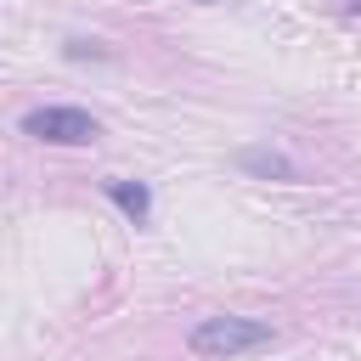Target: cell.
<instances>
[{
    "label": "cell",
    "mask_w": 361,
    "mask_h": 361,
    "mask_svg": "<svg viewBox=\"0 0 361 361\" xmlns=\"http://www.w3.org/2000/svg\"><path fill=\"white\" fill-rule=\"evenodd\" d=\"M271 338H276V333H271V322H259V316H203V322L192 327L186 350H192L197 361H231V355L265 350Z\"/></svg>",
    "instance_id": "6da1fadb"
},
{
    "label": "cell",
    "mask_w": 361,
    "mask_h": 361,
    "mask_svg": "<svg viewBox=\"0 0 361 361\" xmlns=\"http://www.w3.org/2000/svg\"><path fill=\"white\" fill-rule=\"evenodd\" d=\"M23 135L51 141V147H90V141L102 135V124H96V113H85V107L51 102V107H28V113H23Z\"/></svg>",
    "instance_id": "7a4b0ae2"
},
{
    "label": "cell",
    "mask_w": 361,
    "mask_h": 361,
    "mask_svg": "<svg viewBox=\"0 0 361 361\" xmlns=\"http://www.w3.org/2000/svg\"><path fill=\"white\" fill-rule=\"evenodd\" d=\"M237 164H243L254 180H282V186L305 180V175H299V164H293L288 152H276V147H243V152H237Z\"/></svg>",
    "instance_id": "3957f363"
},
{
    "label": "cell",
    "mask_w": 361,
    "mask_h": 361,
    "mask_svg": "<svg viewBox=\"0 0 361 361\" xmlns=\"http://www.w3.org/2000/svg\"><path fill=\"white\" fill-rule=\"evenodd\" d=\"M107 197L124 209L130 226H147V220H152V192H147L141 180H107Z\"/></svg>",
    "instance_id": "277c9868"
},
{
    "label": "cell",
    "mask_w": 361,
    "mask_h": 361,
    "mask_svg": "<svg viewBox=\"0 0 361 361\" xmlns=\"http://www.w3.org/2000/svg\"><path fill=\"white\" fill-rule=\"evenodd\" d=\"M68 56H107L96 39H68Z\"/></svg>",
    "instance_id": "5b68a950"
},
{
    "label": "cell",
    "mask_w": 361,
    "mask_h": 361,
    "mask_svg": "<svg viewBox=\"0 0 361 361\" xmlns=\"http://www.w3.org/2000/svg\"><path fill=\"white\" fill-rule=\"evenodd\" d=\"M344 6H350V11H361V0H344Z\"/></svg>",
    "instance_id": "8992f818"
}]
</instances>
